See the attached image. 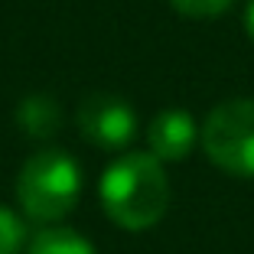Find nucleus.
Returning <instances> with one entry per match:
<instances>
[{
	"label": "nucleus",
	"mask_w": 254,
	"mask_h": 254,
	"mask_svg": "<svg viewBox=\"0 0 254 254\" xmlns=\"http://www.w3.org/2000/svg\"><path fill=\"white\" fill-rule=\"evenodd\" d=\"M101 205L127 232L153 228L170 205V180L153 153H124L101 176Z\"/></svg>",
	"instance_id": "1"
},
{
	"label": "nucleus",
	"mask_w": 254,
	"mask_h": 254,
	"mask_svg": "<svg viewBox=\"0 0 254 254\" xmlns=\"http://www.w3.org/2000/svg\"><path fill=\"white\" fill-rule=\"evenodd\" d=\"M82 170L62 150H39L16 176V199L33 222H59L75 209Z\"/></svg>",
	"instance_id": "2"
},
{
	"label": "nucleus",
	"mask_w": 254,
	"mask_h": 254,
	"mask_svg": "<svg viewBox=\"0 0 254 254\" xmlns=\"http://www.w3.org/2000/svg\"><path fill=\"white\" fill-rule=\"evenodd\" d=\"M202 147L218 170L254 180V101L235 98L222 101L205 118Z\"/></svg>",
	"instance_id": "3"
},
{
	"label": "nucleus",
	"mask_w": 254,
	"mask_h": 254,
	"mask_svg": "<svg viewBox=\"0 0 254 254\" xmlns=\"http://www.w3.org/2000/svg\"><path fill=\"white\" fill-rule=\"evenodd\" d=\"M78 127L88 143L101 150H121L137 134V114L118 95H91L78 108Z\"/></svg>",
	"instance_id": "4"
},
{
	"label": "nucleus",
	"mask_w": 254,
	"mask_h": 254,
	"mask_svg": "<svg viewBox=\"0 0 254 254\" xmlns=\"http://www.w3.org/2000/svg\"><path fill=\"white\" fill-rule=\"evenodd\" d=\"M195 137H199V127H195L192 114L183 111V108L160 111L150 121V130H147L150 153L157 160H170V163L189 157V150L195 147Z\"/></svg>",
	"instance_id": "5"
},
{
	"label": "nucleus",
	"mask_w": 254,
	"mask_h": 254,
	"mask_svg": "<svg viewBox=\"0 0 254 254\" xmlns=\"http://www.w3.org/2000/svg\"><path fill=\"white\" fill-rule=\"evenodd\" d=\"M16 124L26 137L33 140H46V137L59 134L62 127V108L56 98L49 95H30L16 105Z\"/></svg>",
	"instance_id": "6"
},
{
	"label": "nucleus",
	"mask_w": 254,
	"mask_h": 254,
	"mask_svg": "<svg viewBox=\"0 0 254 254\" xmlns=\"http://www.w3.org/2000/svg\"><path fill=\"white\" fill-rule=\"evenodd\" d=\"M30 254H98L85 235L72 228H43L30 241Z\"/></svg>",
	"instance_id": "7"
},
{
	"label": "nucleus",
	"mask_w": 254,
	"mask_h": 254,
	"mask_svg": "<svg viewBox=\"0 0 254 254\" xmlns=\"http://www.w3.org/2000/svg\"><path fill=\"white\" fill-rule=\"evenodd\" d=\"M26 241V225L13 209L0 205V254H20Z\"/></svg>",
	"instance_id": "8"
},
{
	"label": "nucleus",
	"mask_w": 254,
	"mask_h": 254,
	"mask_svg": "<svg viewBox=\"0 0 254 254\" xmlns=\"http://www.w3.org/2000/svg\"><path fill=\"white\" fill-rule=\"evenodd\" d=\"M235 0H170V7L183 16H195V20H209V16H222Z\"/></svg>",
	"instance_id": "9"
},
{
	"label": "nucleus",
	"mask_w": 254,
	"mask_h": 254,
	"mask_svg": "<svg viewBox=\"0 0 254 254\" xmlns=\"http://www.w3.org/2000/svg\"><path fill=\"white\" fill-rule=\"evenodd\" d=\"M245 26H248V36L254 39V0H248V10H245Z\"/></svg>",
	"instance_id": "10"
}]
</instances>
